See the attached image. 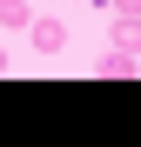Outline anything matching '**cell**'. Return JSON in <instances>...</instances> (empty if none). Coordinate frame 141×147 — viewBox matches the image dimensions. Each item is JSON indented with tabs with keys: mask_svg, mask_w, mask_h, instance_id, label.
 Listing matches in <instances>:
<instances>
[{
	"mask_svg": "<svg viewBox=\"0 0 141 147\" xmlns=\"http://www.w3.org/2000/svg\"><path fill=\"white\" fill-rule=\"evenodd\" d=\"M94 74H101V80H134L141 67H134V54H121V47H108V54L94 60Z\"/></svg>",
	"mask_w": 141,
	"mask_h": 147,
	"instance_id": "obj_1",
	"label": "cell"
},
{
	"mask_svg": "<svg viewBox=\"0 0 141 147\" xmlns=\"http://www.w3.org/2000/svg\"><path fill=\"white\" fill-rule=\"evenodd\" d=\"M34 47H40V54H61V47H67V27H61L54 13H47V20H34Z\"/></svg>",
	"mask_w": 141,
	"mask_h": 147,
	"instance_id": "obj_2",
	"label": "cell"
},
{
	"mask_svg": "<svg viewBox=\"0 0 141 147\" xmlns=\"http://www.w3.org/2000/svg\"><path fill=\"white\" fill-rule=\"evenodd\" d=\"M114 20V47L121 54H141V20H121V13H108Z\"/></svg>",
	"mask_w": 141,
	"mask_h": 147,
	"instance_id": "obj_3",
	"label": "cell"
},
{
	"mask_svg": "<svg viewBox=\"0 0 141 147\" xmlns=\"http://www.w3.org/2000/svg\"><path fill=\"white\" fill-rule=\"evenodd\" d=\"M0 27H34V0H0Z\"/></svg>",
	"mask_w": 141,
	"mask_h": 147,
	"instance_id": "obj_4",
	"label": "cell"
},
{
	"mask_svg": "<svg viewBox=\"0 0 141 147\" xmlns=\"http://www.w3.org/2000/svg\"><path fill=\"white\" fill-rule=\"evenodd\" d=\"M108 13H121V20H141V0H108Z\"/></svg>",
	"mask_w": 141,
	"mask_h": 147,
	"instance_id": "obj_5",
	"label": "cell"
},
{
	"mask_svg": "<svg viewBox=\"0 0 141 147\" xmlns=\"http://www.w3.org/2000/svg\"><path fill=\"white\" fill-rule=\"evenodd\" d=\"M0 74H7V47H0Z\"/></svg>",
	"mask_w": 141,
	"mask_h": 147,
	"instance_id": "obj_6",
	"label": "cell"
}]
</instances>
